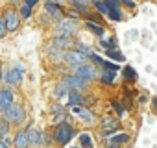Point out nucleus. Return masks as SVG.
Returning a JSON list of instances; mask_svg holds the SVG:
<instances>
[{
  "instance_id": "f257e3e1",
  "label": "nucleus",
  "mask_w": 157,
  "mask_h": 148,
  "mask_svg": "<svg viewBox=\"0 0 157 148\" xmlns=\"http://www.w3.org/2000/svg\"><path fill=\"white\" fill-rule=\"evenodd\" d=\"M72 135H74V130H72V126L67 124V122L57 124V128H56V131H54V139H56L57 142H61V144H67V142L72 139Z\"/></svg>"
},
{
  "instance_id": "f03ea898",
  "label": "nucleus",
  "mask_w": 157,
  "mask_h": 148,
  "mask_svg": "<svg viewBox=\"0 0 157 148\" xmlns=\"http://www.w3.org/2000/svg\"><path fill=\"white\" fill-rule=\"evenodd\" d=\"M6 119H10V122H22L24 120V109L21 107V106H17V104H13V106H10L8 109H6Z\"/></svg>"
},
{
  "instance_id": "7ed1b4c3",
  "label": "nucleus",
  "mask_w": 157,
  "mask_h": 148,
  "mask_svg": "<svg viewBox=\"0 0 157 148\" xmlns=\"http://www.w3.org/2000/svg\"><path fill=\"white\" fill-rule=\"evenodd\" d=\"M76 76H80L83 80H93V78H96V70H94V67L83 63V65L76 67Z\"/></svg>"
},
{
  "instance_id": "20e7f679",
  "label": "nucleus",
  "mask_w": 157,
  "mask_h": 148,
  "mask_svg": "<svg viewBox=\"0 0 157 148\" xmlns=\"http://www.w3.org/2000/svg\"><path fill=\"white\" fill-rule=\"evenodd\" d=\"M4 21H6V28H8V32L17 30V26H19V15H17L13 10H8V11L4 13Z\"/></svg>"
},
{
  "instance_id": "39448f33",
  "label": "nucleus",
  "mask_w": 157,
  "mask_h": 148,
  "mask_svg": "<svg viewBox=\"0 0 157 148\" xmlns=\"http://www.w3.org/2000/svg\"><path fill=\"white\" fill-rule=\"evenodd\" d=\"M65 57H67V61H68V63H72V65H76V67H78V65H83V63H85V59H87V56H85V54H82L80 50L67 52V56H65Z\"/></svg>"
},
{
  "instance_id": "423d86ee",
  "label": "nucleus",
  "mask_w": 157,
  "mask_h": 148,
  "mask_svg": "<svg viewBox=\"0 0 157 148\" xmlns=\"http://www.w3.org/2000/svg\"><path fill=\"white\" fill-rule=\"evenodd\" d=\"M10 106H13V93L10 89H2L0 91V107L6 111Z\"/></svg>"
},
{
  "instance_id": "0eeeda50",
  "label": "nucleus",
  "mask_w": 157,
  "mask_h": 148,
  "mask_svg": "<svg viewBox=\"0 0 157 148\" xmlns=\"http://www.w3.org/2000/svg\"><path fill=\"white\" fill-rule=\"evenodd\" d=\"M63 82H65L67 85L74 87V89H80V87H85V85H87V80H83V78H80V76H65Z\"/></svg>"
},
{
  "instance_id": "6e6552de",
  "label": "nucleus",
  "mask_w": 157,
  "mask_h": 148,
  "mask_svg": "<svg viewBox=\"0 0 157 148\" xmlns=\"http://www.w3.org/2000/svg\"><path fill=\"white\" fill-rule=\"evenodd\" d=\"M21 78H22V74H21V70H19L17 67L6 72V82H8V84H11V85L19 84V82H21Z\"/></svg>"
},
{
  "instance_id": "1a4fd4ad",
  "label": "nucleus",
  "mask_w": 157,
  "mask_h": 148,
  "mask_svg": "<svg viewBox=\"0 0 157 148\" xmlns=\"http://www.w3.org/2000/svg\"><path fill=\"white\" fill-rule=\"evenodd\" d=\"M76 26H78V24H76L74 21H63V22L59 24V28H57V30H59L61 33H65V35H70V33H74V32H76Z\"/></svg>"
},
{
  "instance_id": "9d476101",
  "label": "nucleus",
  "mask_w": 157,
  "mask_h": 148,
  "mask_svg": "<svg viewBox=\"0 0 157 148\" xmlns=\"http://www.w3.org/2000/svg\"><path fill=\"white\" fill-rule=\"evenodd\" d=\"M30 139H28V131H19L15 137V148H28Z\"/></svg>"
},
{
  "instance_id": "9b49d317",
  "label": "nucleus",
  "mask_w": 157,
  "mask_h": 148,
  "mask_svg": "<svg viewBox=\"0 0 157 148\" xmlns=\"http://www.w3.org/2000/svg\"><path fill=\"white\" fill-rule=\"evenodd\" d=\"M72 113H74V115H80V117H83L87 122H91V120H93V113H91V111H87L85 107H80V106H72Z\"/></svg>"
},
{
  "instance_id": "f8f14e48",
  "label": "nucleus",
  "mask_w": 157,
  "mask_h": 148,
  "mask_svg": "<svg viewBox=\"0 0 157 148\" xmlns=\"http://www.w3.org/2000/svg\"><path fill=\"white\" fill-rule=\"evenodd\" d=\"M80 102H83L82 96H80V93H78L76 89H70V91H68V104H70V106H78Z\"/></svg>"
},
{
  "instance_id": "ddd939ff",
  "label": "nucleus",
  "mask_w": 157,
  "mask_h": 148,
  "mask_svg": "<svg viewBox=\"0 0 157 148\" xmlns=\"http://www.w3.org/2000/svg\"><path fill=\"white\" fill-rule=\"evenodd\" d=\"M129 141V135L128 133H118V135H115V137H111V146H118V144H122V142H128Z\"/></svg>"
},
{
  "instance_id": "4468645a",
  "label": "nucleus",
  "mask_w": 157,
  "mask_h": 148,
  "mask_svg": "<svg viewBox=\"0 0 157 148\" xmlns=\"http://www.w3.org/2000/svg\"><path fill=\"white\" fill-rule=\"evenodd\" d=\"M28 139H30V142H33V144H41V142H43V135H41V131H37V130H30V131H28Z\"/></svg>"
},
{
  "instance_id": "2eb2a0df",
  "label": "nucleus",
  "mask_w": 157,
  "mask_h": 148,
  "mask_svg": "<svg viewBox=\"0 0 157 148\" xmlns=\"http://www.w3.org/2000/svg\"><path fill=\"white\" fill-rule=\"evenodd\" d=\"M85 26H87V28H89L93 33H96V35H100V37L104 35V28H102L100 24H94V22H87Z\"/></svg>"
},
{
  "instance_id": "dca6fc26",
  "label": "nucleus",
  "mask_w": 157,
  "mask_h": 148,
  "mask_svg": "<svg viewBox=\"0 0 157 148\" xmlns=\"http://www.w3.org/2000/svg\"><path fill=\"white\" fill-rule=\"evenodd\" d=\"M46 11H48V13H52V15H56V17H59V15H61V10H59L54 2H46Z\"/></svg>"
},
{
  "instance_id": "f3484780",
  "label": "nucleus",
  "mask_w": 157,
  "mask_h": 148,
  "mask_svg": "<svg viewBox=\"0 0 157 148\" xmlns=\"http://www.w3.org/2000/svg\"><path fill=\"white\" fill-rule=\"evenodd\" d=\"M113 80H115V70H105L104 76H102V82L104 84H113Z\"/></svg>"
},
{
  "instance_id": "a211bd4d",
  "label": "nucleus",
  "mask_w": 157,
  "mask_h": 148,
  "mask_svg": "<svg viewBox=\"0 0 157 148\" xmlns=\"http://www.w3.org/2000/svg\"><path fill=\"white\" fill-rule=\"evenodd\" d=\"M80 142H82L85 148H91V146H93V142H91V137H89L87 133H82V137H80Z\"/></svg>"
},
{
  "instance_id": "6ab92c4d",
  "label": "nucleus",
  "mask_w": 157,
  "mask_h": 148,
  "mask_svg": "<svg viewBox=\"0 0 157 148\" xmlns=\"http://www.w3.org/2000/svg\"><path fill=\"white\" fill-rule=\"evenodd\" d=\"M8 128H10L8 120H0V139H4V135L8 133Z\"/></svg>"
},
{
  "instance_id": "aec40b11",
  "label": "nucleus",
  "mask_w": 157,
  "mask_h": 148,
  "mask_svg": "<svg viewBox=\"0 0 157 148\" xmlns=\"http://www.w3.org/2000/svg\"><path fill=\"white\" fill-rule=\"evenodd\" d=\"M124 76H126L128 80H135V70H133L131 67H126V68H124Z\"/></svg>"
},
{
  "instance_id": "412c9836",
  "label": "nucleus",
  "mask_w": 157,
  "mask_h": 148,
  "mask_svg": "<svg viewBox=\"0 0 157 148\" xmlns=\"http://www.w3.org/2000/svg\"><path fill=\"white\" fill-rule=\"evenodd\" d=\"M78 50H80L82 54H85V56H93V50L87 45H80V46H78Z\"/></svg>"
},
{
  "instance_id": "4be33fe9",
  "label": "nucleus",
  "mask_w": 157,
  "mask_h": 148,
  "mask_svg": "<svg viewBox=\"0 0 157 148\" xmlns=\"http://www.w3.org/2000/svg\"><path fill=\"white\" fill-rule=\"evenodd\" d=\"M96 10H100L102 13H107V15H109V8H107L105 2H96Z\"/></svg>"
},
{
  "instance_id": "5701e85b",
  "label": "nucleus",
  "mask_w": 157,
  "mask_h": 148,
  "mask_svg": "<svg viewBox=\"0 0 157 148\" xmlns=\"http://www.w3.org/2000/svg\"><path fill=\"white\" fill-rule=\"evenodd\" d=\"M109 17H111L113 21H120V19H122V15H120L118 10H109Z\"/></svg>"
},
{
  "instance_id": "b1692460",
  "label": "nucleus",
  "mask_w": 157,
  "mask_h": 148,
  "mask_svg": "<svg viewBox=\"0 0 157 148\" xmlns=\"http://www.w3.org/2000/svg\"><path fill=\"white\" fill-rule=\"evenodd\" d=\"M118 2L120 0H105V4H107L109 10H118Z\"/></svg>"
},
{
  "instance_id": "393cba45",
  "label": "nucleus",
  "mask_w": 157,
  "mask_h": 148,
  "mask_svg": "<svg viewBox=\"0 0 157 148\" xmlns=\"http://www.w3.org/2000/svg\"><path fill=\"white\" fill-rule=\"evenodd\" d=\"M107 56H109V57H113V59H117V61H122V54H118V52L107 50Z\"/></svg>"
},
{
  "instance_id": "a878e982",
  "label": "nucleus",
  "mask_w": 157,
  "mask_h": 148,
  "mask_svg": "<svg viewBox=\"0 0 157 148\" xmlns=\"http://www.w3.org/2000/svg\"><path fill=\"white\" fill-rule=\"evenodd\" d=\"M8 32V28H6V21H4V17L0 19V37H4V33Z\"/></svg>"
},
{
  "instance_id": "bb28decb",
  "label": "nucleus",
  "mask_w": 157,
  "mask_h": 148,
  "mask_svg": "<svg viewBox=\"0 0 157 148\" xmlns=\"http://www.w3.org/2000/svg\"><path fill=\"white\" fill-rule=\"evenodd\" d=\"M21 13H22V17H30V13H32L30 6H28V4H24V6L21 8Z\"/></svg>"
},
{
  "instance_id": "cd10ccee",
  "label": "nucleus",
  "mask_w": 157,
  "mask_h": 148,
  "mask_svg": "<svg viewBox=\"0 0 157 148\" xmlns=\"http://www.w3.org/2000/svg\"><path fill=\"white\" fill-rule=\"evenodd\" d=\"M65 45H68V39H67V37H61V39H56V46H59V48H63Z\"/></svg>"
},
{
  "instance_id": "c85d7f7f",
  "label": "nucleus",
  "mask_w": 157,
  "mask_h": 148,
  "mask_svg": "<svg viewBox=\"0 0 157 148\" xmlns=\"http://www.w3.org/2000/svg\"><path fill=\"white\" fill-rule=\"evenodd\" d=\"M104 126L107 128V126H117V122L113 120V119H104Z\"/></svg>"
},
{
  "instance_id": "c756f323",
  "label": "nucleus",
  "mask_w": 157,
  "mask_h": 148,
  "mask_svg": "<svg viewBox=\"0 0 157 148\" xmlns=\"http://www.w3.org/2000/svg\"><path fill=\"white\" fill-rule=\"evenodd\" d=\"M113 106H115V109H117L118 113H122V106H120L118 102H113Z\"/></svg>"
},
{
  "instance_id": "7c9ffc66",
  "label": "nucleus",
  "mask_w": 157,
  "mask_h": 148,
  "mask_svg": "<svg viewBox=\"0 0 157 148\" xmlns=\"http://www.w3.org/2000/svg\"><path fill=\"white\" fill-rule=\"evenodd\" d=\"M65 95V87H57V96H63Z\"/></svg>"
},
{
  "instance_id": "2f4dec72",
  "label": "nucleus",
  "mask_w": 157,
  "mask_h": 148,
  "mask_svg": "<svg viewBox=\"0 0 157 148\" xmlns=\"http://www.w3.org/2000/svg\"><path fill=\"white\" fill-rule=\"evenodd\" d=\"M2 144H4L6 148H10V139H6V137H4V139H2Z\"/></svg>"
},
{
  "instance_id": "473e14b6",
  "label": "nucleus",
  "mask_w": 157,
  "mask_h": 148,
  "mask_svg": "<svg viewBox=\"0 0 157 148\" xmlns=\"http://www.w3.org/2000/svg\"><path fill=\"white\" fill-rule=\"evenodd\" d=\"M26 4H28V6H30V8H32V6H33V4H37V0H26Z\"/></svg>"
},
{
  "instance_id": "72a5a7b5",
  "label": "nucleus",
  "mask_w": 157,
  "mask_h": 148,
  "mask_svg": "<svg viewBox=\"0 0 157 148\" xmlns=\"http://www.w3.org/2000/svg\"><path fill=\"white\" fill-rule=\"evenodd\" d=\"M122 2H124V4H128V6H131V8H133V2H131V0H122Z\"/></svg>"
},
{
  "instance_id": "f704fd0d",
  "label": "nucleus",
  "mask_w": 157,
  "mask_h": 148,
  "mask_svg": "<svg viewBox=\"0 0 157 148\" xmlns=\"http://www.w3.org/2000/svg\"><path fill=\"white\" fill-rule=\"evenodd\" d=\"M78 2H80V4H83V6H85V4H89V2H91V0H78Z\"/></svg>"
},
{
  "instance_id": "c9c22d12",
  "label": "nucleus",
  "mask_w": 157,
  "mask_h": 148,
  "mask_svg": "<svg viewBox=\"0 0 157 148\" xmlns=\"http://www.w3.org/2000/svg\"><path fill=\"white\" fill-rule=\"evenodd\" d=\"M153 106H155V109H157V98H155V100H153Z\"/></svg>"
},
{
  "instance_id": "e433bc0d",
  "label": "nucleus",
  "mask_w": 157,
  "mask_h": 148,
  "mask_svg": "<svg viewBox=\"0 0 157 148\" xmlns=\"http://www.w3.org/2000/svg\"><path fill=\"white\" fill-rule=\"evenodd\" d=\"M0 148H6V146H4V144H2V142H0Z\"/></svg>"
},
{
  "instance_id": "4c0bfd02",
  "label": "nucleus",
  "mask_w": 157,
  "mask_h": 148,
  "mask_svg": "<svg viewBox=\"0 0 157 148\" xmlns=\"http://www.w3.org/2000/svg\"><path fill=\"white\" fill-rule=\"evenodd\" d=\"M0 78H2V72H0Z\"/></svg>"
},
{
  "instance_id": "58836bf2",
  "label": "nucleus",
  "mask_w": 157,
  "mask_h": 148,
  "mask_svg": "<svg viewBox=\"0 0 157 148\" xmlns=\"http://www.w3.org/2000/svg\"><path fill=\"white\" fill-rule=\"evenodd\" d=\"M109 148H115V146H109Z\"/></svg>"
},
{
  "instance_id": "ea45409f",
  "label": "nucleus",
  "mask_w": 157,
  "mask_h": 148,
  "mask_svg": "<svg viewBox=\"0 0 157 148\" xmlns=\"http://www.w3.org/2000/svg\"><path fill=\"white\" fill-rule=\"evenodd\" d=\"M0 109H2V107H0Z\"/></svg>"
}]
</instances>
